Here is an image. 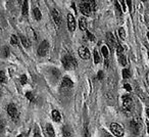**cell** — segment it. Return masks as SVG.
<instances>
[{"label":"cell","instance_id":"cell-35","mask_svg":"<svg viewBox=\"0 0 149 137\" xmlns=\"http://www.w3.org/2000/svg\"><path fill=\"white\" fill-rule=\"evenodd\" d=\"M146 80H147V83H148V85H149V72L147 73V75H146Z\"/></svg>","mask_w":149,"mask_h":137},{"label":"cell","instance_id":"cell-33","mask_svg":"<svg viewBox=\"0 0 149 137\" xmlns=\"http://www.w3.org/2000/svg\"><path fill=\"white\" fill-rule=\"evenodd\" d=\"M97 78L99 80H102L103 79V72L102 71H100V72H98V74H97Z\"/></svg>","mask_w":149,"mask_h":137},{"label":"cell","instance_id":"cell-30","mask_svg":"<svg viewBox=\"0 0 149 137\" xmlns=\"http://www.w3.org/2000/svg\"><path fill=\"white\" fill-rule=\"evenodd\" d=\"M87 36H88V39H89L90 41H95V37H94V35L92 33H90L89 31H87Z\"/></svg>","mask_w":149,"mask_h":137},{"label":"cell","instance_id":"cell-28","mask_svg":"<svg viewBox=\"0 0 149 137\" xmlns=\"http://www.w3.org/2000/svg\"><path fill=\"white\" fill-rule=\"evenodd\" d=\"M116 52H118V56L123 55V53H124V48H123L120 45H118V47H116Z\"/></svg>","mask_w":149,"mask_h":137},{"label":"cell","instance_id":"cell-34","mask_svg":"<svg viewBox=\"0 0 149 137\" xmlns=\"http://www.w3.org/2000/svg\"><path fill=\"white\" fill-rule=\"evenodd\" d=\"M125 89L128 90V91H131V90H132V87H131L130 84H125Z\"/></svg>","mask_w":149,"mask_h":137},{"label":"cell","instance_id":"cell-27","mask_svg":"<svg viewBox=\"0 0 149 137\" xmlns=\"http://www.w3.org/2000/svg\"><path fill=\"white\" fill-rule=\"evenodd\" d=\"M118 58H120V64H122V66H126L127 64V59H126V56L123 54V55L118 56Z\"/></svg>","mask_w":149,"mask_h":137},{"label":"cell","instance_id":"cell-18","mask_svg":"<svg viewBox=\"0 0 149 137\" xmlns=\"http://www.w3.org/2000/svg\"><path fill=\"white\" fill-rule=\"evenodd\" d=\"M33 13H34V17H35V19L37 20V21H40L41 17H42V15H41V11L39 10V8H34Z\"/></svg>","mask_w":149,"mask_h":137},{"label":"cell","instance_id":"cell-24","mask_svg":"<svg viewBox=\"0 0 149 137\" xmlns=\"http://www.w3.org/2000/svg\"><path fill=\"white\" fill-rule=\"evenodd\" d=\"M94 62H95V64H99L100 62V56L96 49L94 50Z\"/></svg>","mask_w":149,"mask_h":137},{"label":"cell","instance_id":"cell-6","mask_svg":"<svg viewBox=\"0 0 149 137\" xmlns=\"http://www.w3.org/2000/svg\"><path fill=\"white\" fill-rule=\"evenodd\" d=\"M7 114L9 115V117L13 118L15 120H17V119L19 118V114H17V106H15L13 103L8 104V106H7Z\"/></svg>","mask_w":149,"mask_h":137},{"label":"cell","instance_id":"cell-44","mask_svg":"<svg viewBox=\"0 0 149 137\" xmlns=\"http://www.w3.org/2000/svg\"><path fill=\"white\" fill-rule=\"evenodd\" d=\"M148 57H149V52H148Z\"/></svg>","mask_w":149,"mask_h":137},{"label":"cell","instance_id":"cell-7","mask_svg":"<svg viewBox=\"0 0 149 137\" xmlns=\"http://www.w3.org/2000/svg\"><path fill=\"white\" fill-rule=\"evenodd\" d=\"M106 40H107V44L109 45L110 48L114 49V47H118V44L116 43V38H114V36L112 35V33L108 32V33L106 34Z\"/></svg>","mask_w":149,"mask_h":137},{"label":"cell","instance_id":"cell-5","mask_svg":"<svg viewBox=\"0 0 149 137\" xmlns=\"http://www.w3.org/2000/svg\"><path fill=\"white\" fill-rule=\"evenodd\" d=\"M48 49H49V43H48L46 40L41 42V44L39 45V48H38V54L40 56H45L48 52Z\"/></svg>","mask_w":149,"mask_h":137},{"label":"cell","instance_id":"cell-16","mask_svg":"<svg viewBox=\"0 0 149 137\" xmlns=\"http://www.w3.org/2000/svg\"><path fill=\"white\" fill-rule=\"evenodd\" d=\"M21 40H22V43H23V45L25 46L26 48H29L30 46H31V41H30L27 37H25V36H22Z\"/></svg>","mask_w":149,"mask_h":137},{"label":"cell","instance_id":"cell-37","mask_svg":"<svg viewBox=\"0 0 149 137\" xmlns=\"http://www.w3.org/2000/svg\"><path fill=\"white\" fill-rule=\"evenodd\" d=\"M147 131H148V133H149V122H147Z\"/></svg>","mask_w":149,"mask_h":137},{"label":"cell","instance_id":"cell-29","mask_svg":"<svg viewBox=\"0 0 149 137\" xmlns=\"http://www.w3.org/2000/svg\"><path fill=\"white\" fill-rule=\"evenodd\" d=\"M26 97H27L29 100H31V101H33V99H34V95H33V93H32V92H30V91L26 93Z\"/></svg>","mask_w":149,"mask_h":137},{"label":"cell","instance_id":"cell-13","mask_svg":"<svg viewBox=\"0 0 149 137\" xmlns=\"http://www.w3.org/2000/svg\"><path fill=\"white\" fill-rule=\"evenodd\" d=\"M62 134H63V137H72V128L68 126H64L63 129H62Z\"/></svg>","mask_w":149,"mask_h":137},{"label":"cell","instance_id":"cell-8","mask_svg":"<svg viewBox=\"0 0 149 137\" xmlns=\"http://www.w3.org/2000/svg\"><path fill=\"white\" fill-rule=\"evenodd\" d=\"M68 27L70 32H74V29H76V21H74V15H70V13L68 15Z\"/></svg>","mask_w":149,"mask_h":137},{"label":"cell","instance_id":"cell-38","mask_svg":"<svg viewBox=\"0 0 149 137\" xmlns=\"http://www.w3.org/2000/svg\"><path fill=\"white\" fill-rule=\"evenodd\" d=\"M34 137H41V136H40V135H39V134H38V133H36V134H35V135H34Z\"/></svg>","mask_w":149,"mask_h":137},{"label":"cell","instance_id":"cell-3","mask_svg":"<svg viewBox=\"0 0 149 137\" xmlns=\"http://www.w3.org/2000/svg\"><path fill=\"white\" fill-rule=\"evenodd\" d=\"M110 130H111L112 134L116 135V137H122L124 135V128L118 123H112L110 125Z\"/></svg>","mask_w":149,"mask_h":137},{"label":"cell","instance_id":"cell-21","mask_svg":"<svg viewBox=\"0 0 149 137\" xmlns=\"http://www.w3.org/2000/svg\"><path fill=\"white\" fill-rule=\"evenodd\" d=\"M28 10H29V6H28V1H24L23 4V15L25 17L28 15Z\"/></svg>","mask_w":149,"mask_h":137},{"label":"cell","instance_id":"cell-19","mask_svg":"<svg viewBox=\"0 0 149 137\" xmlns=\"http://www.w3.org/2000/svg\"><path fill=\"white\" fill-rule=\"evenodd\" d=\"M0 53H1V56H3V57H7L9 55L8 47H3L2 49L0 50Z\"/></svg>","mask_w":149,"mask_h":137},{"label":"cell","instance_id":"cell-15","mask_svg":"<svg viewBox=\"0 0 149 137\" xmlns=\"http://www.w3.org/2000/svg\"><path fill=\"white\" fill-rule=\"evenodd\" d=\"M52 119H53L55 122H60V120H61L60 113L58 112V110H52Z\"/></svg>","mask_w":149,"mask_h":137},{"label":"cell","instance_id":"cell-39","mask_svg":"<svg viewBox=\"0 0 149 137\" xmlns=\"http://www.w3.org/2000/svg\"><path fill=\"white\" fill-rule=\"evenodd\" d=\"M146 113H147V116H148V118H149V108H147L146 110Z\"/></svg>","mask_w":149,"mask_h":137},{"label":"cell","instance_id":"cell-23","mask_svg":"<svg viewBox=\"0 0 149 137\" xmlns=\"http://www.w3.org/2000/svg\"><path fill=\"white\" fill-rule=\"evenodd\" d=\"M130 76H131V73L128 68L123 70V78H124V79H128V78H130Z\"/></svg>","mask_w":149,"mask_h":137},{"label":"cell","instance_id":"cell-40","mask_svg":"<svg viewBox=\"0 0 149 137\" xmlns=\"http://www.w3.org/2000/svg\"><path fill=\"white\" fill-rule=\"evenodd\" d=\"M104 137H112V136H111V135H109V134H106Z\"/></svg>","mask_w":149,"mask_h":137},{"label":"cell","instance_id":"cell-31","mask_svg":"<svg viewBox=\"0 0 149 137\" xmlns=\"http://www.w3.org/2000/svg\"><path fill=\"white\" fill-rule=\"evenodd\" d=\"M27 80H28L27 76H26V75H23V76L21 77V83L23 84V85H25V84L27 83Z\"/></svg>","mask_w":149,"mask_h":137},{"label":"cell","instance_id":"cell-12","mask_svg":"<svg viewBox=\"0 0 149 137\" xmlns=\"http://www.w3.org/2000/svg\"><path fill=\"white\" fill-rule=\"evenodd\" d=\"M130 126H131V129H132L133 132H134L135 134H137V133L139 132V129H140V124L137 122V120L132 121V122H131V124H130Z\"/></svg>","mask_w":149,"mask_h":137},{"label":"cell","instance_id":"cell-20","mask_svg":"<svg viewBox=\"0 0 149 137\" xmlns=\"http://www.w3.org/2000/svg\"><path fill=\"white\" fill-rule=\"evenodd\" d=\"M101 52H102V54H103L104 57H105V59H107L108 56H109V51H108V48L106 47V46H102Z\"/></svg>","mask_w":149,"mask_h":137},{"label":"cell","instance_id":"cell-10","mask_svg":"<svg viewBox=\"0 0 149 137\" xmlns=\"http://www.w3.org/2000/svg\"><path fill=\"white\" fill-rule=\"evenodd\" d=\"M52 17H53L56 25L59 27V26L61 25V15H60L59 11L56 10V9H53V10H52Z\"/></svg>","mask_w":149,"mask_h":137},{"label":"cell","instance_id":"cell-25","mask_svg":"<svg viewBox=\"0 0 149 137\" xmlns=\"http://www.w3.org/2000/svg\"><path fill=\"white\" fill-rule=\"evenodd\" d=\"M6 82V76L2 71H0V83H5Z\"/></svg>","mask_w":149,"mask_h":137},{"label":"cell","instance_id":"cell-22","mask_svg":"<svg viewBox=\"0 0 149 137\" xmlns=\"http://www.w3.org/2000/svg\"><path fill=\"white\" fill-rule=\"evenodd\" d=\"M118 35H120V38L122 40H124L125 38H126V32H125L124 28H120V29H118Z\"/></svg>","mask_w":149,"mask_h":137},{"label":"cell","instance_id":"cell-32","mask_svg":"<svg viewBox=\"0 0 149 137\" xmlns=\"http://www.w3.org/2000/svg\"><path fill=\"white\" fill-rule=\"evenodd\" d=\"M116 9H118V13H120V15H122L123 10H122V9H120V4H118V1H116Z\"/></svg>","mask_w":149,"mask_h":137},{"label":"cell","instance_id":"cell-17","mask_svg":"<svg viewBox=\"0 0 149 137\" xmlns=\"http://www.w3.org/2000/svg\"><path fill=\"white\" fill-rule=\"evenodd\" d=\"M46 132H47V134L49 135L50 137H54V130L50 124L46 125Z\"/></svg>","mask_w":149,"mask_h":137},{"label":"cell","instance_id":"cell-43","mask_svg":"<svg viewBox=\"0 0 149 137\" xmlns=\"http://www.w3.org/2000/svg\"><path fill=\"white\" fill-rule=\"evenodd\" d=\"M0 97H1V91H0Z\"/></svg>","mask_w":149,"mask_h":137},{"label":"cell","instance_id":"cell-42","mask_svg":"<svg viewBox=\"0 0 149 137\" xmlns=\"http://www.w3.org/2000/svg\"><path fill=\"white\" fill-rule=\"evenodd\" d=\"M147 37H148V39H149V33H147Z\"/></svg>","mask_w":149,"mask_h":137},{"label":"cell","instance_id":"cell-1","mask_svg":"<svg viewBox=\"0 0 149 137\" xmlns=\"http://www.w3.org/2000/svg\"><path fill=\"white\" fill-rule=\"evenodd\" d=\"M62 64L66 70H74L77 66V60L72 55H65L62 58Z\"/></svg>","mask_w":149,"mask_h":137},{"label":"cell","instance_id":"cell-2","mask_svg":"<svg viewBox=\"0 0 149 137\" xmlns=\"http://www.w3.org/2000/svg\"><path fill=\"white\" fill-rule=\"evenodd\" d=\"M123 106L128 112H132L134 110V100L128 94L123 96Z\"/></svg>","mask_w":149,"mask_h":137},{"label":"cell","instance_id":"cell-36","mask_svg":"<svg viewBox=\"0 0 149 137\" xmlns=\"http://www.w3.org/2000/svg\"><path fill=\"white\" fill-rule=\"evenodd\" d=\"M105 66H108V59H105V64H104Z\"/></svg>","mask_w":149,"mask_h":137},{"label":"cell","instance_id":"cell-26","mask_svg":"<svg viewBox=\"0 0 149 137\" xmlns=\"http://www.w3.org/2000/svg\"><path fill=\"white\" fill-rule=\"evenodd\" d=\"M10 42H11V44H13V45H17V44L19 43V39H17V37L15 35H11Z\"/></svg>","mask_w":149,"mask_h":137},{"label":"cell","instance_id":"cell-41","mask_svg":"<svg viewBox=\"0 0 149 137\" xmlns=\"http://www.w3.org/2000/svg\"><path fill=\"white\" fill-rule=\"evenodd\" d=\"M17 137H25V135L22 134V135H19V136H17Z\"/></svg>","mask_w":149,"mask_h":137},{"label":"cell","instance_id":"cell-4","mask_svg":"<svg viewBox=\"0 0 149 137\" xmlns=\"http://www.w3.org/2000/svg\"><path fill=\"white\" fill-rule=\"evenodd\" d=\"M80 10H81V13H83L84 15L89 17L93 9H92L90 2H82L81 4H80Z\"/></svg>","mask_w":149,"mask_h":137},{"label":"cell","instance_id":"cell-9","mask_svg":"<svg viewBox=\"0 0 149 137\" xmlns=\"http://www.w3.org/2000/svg\"><path fill=\"white\" fill-rule=\"evenodd\" d=\"M79 55L81 56V58L83 59H88L90 57V51L87 47L85 46H82V47L79 48Z\"/></svg>","mask_w":149,"mask_h":137},{"label":"cell","instance_id":"cell-14","mask_svg":"<svg viewBox=\"0 0 149 137\" xmlns=\"http://www.w3.org/2000/svg\"><path fill=\"white\" fill-rule=\"evenodd\" d=\"M79 27L82 31H86L87 30V20L85 17H81L79 21Z\"/></svg>","mask_w":149,"mask_h":137},{"label":"cell","instance_id":"cell-11","mask_svg":"<svg viewBox=\"0 0 149 137\" xmlns=\"http://www.w3.org/2000/svg\"><path fill=\"white\" fill-rule=\"evenodd\" d=\"M61 86L63 88H72V86H74V83H72V81L68 77H64L63 79H62Z\"/></svg>","mask_w":149,"mask_h":137}]
</instances>
